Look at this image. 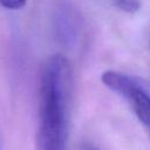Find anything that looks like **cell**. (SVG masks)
<instances>
[{
    "label": "cell",
    "mask_w": 150,
    "mask_h": 150,
    "mask_svg": "<svg viewBox=\"0 0 150 150\" xmlns=\"http://www.w3.org/2000/svg\"><path fill=\"white\" fill-rule=\"evenodd\" d=\"M71 75V64L63 55H52L42 64L39 82L40 150H67Z\"/></svg>",
    "instance_id": "6da1fadb"
},
{
    "label": "cell",
    "mask_w": 150,
    "mask_h": 150,
    "mask_svg": "<svg viewBox=\"0 0 150 150\" xmlns=\"http://www.w3.org/2000/svg\"><path fill=\"white\" fill-rule=\"evenodd\" d=\"M82 150H101V149L96 145H93V144H83Z\"/></svg>",
    "instance_id": "5b68a950"
},
{
    "label": "cell",
    "mask_w": 150,
    "mask_h": 150,
    "mask_svg": "<svg viewBox=\"0 0 150 150\" xmlns=\"http://www.w3.org/2000/svg\"><path fill=\"white\" fill-rule=\"evenodd\" d=\"M110 1L116 8L125 13H136L141 8L139 0H110Z\"/></svg>",
    "instance_id": "3957f363"
},
{
    "label": "cell",
    "mask_w": 150,
    "mask_h": 150,
    "mask_svg": "<svg viewBox=\"0 0 150 150\" xmlns=\"http://www.w3.org/2000/svg\"><path fill=\"white\" fill-rule=\"evenodd\" d=\"M27 0H0V6L9 11H18L25 7Z\"/></svg>",
    "instance_id": "277c9868"
},
{
    "label": "cell",
    "mask_w": 150,
    "mask_h": 150,
    "mask_svg": "<svg viewBox=\"0 0 150 150\" xmlns=\"http://www.w3.org/2000/svg\"><path fill=\"white\" fill-rule=\"evenodd\" d=\"M56 30L61 40L66 43L73 41L76 35V21H74V16L69 12H61L56 19Z\"/></svg>",
    "instance_id": "7a4b0ae2"
}]
</instances>
